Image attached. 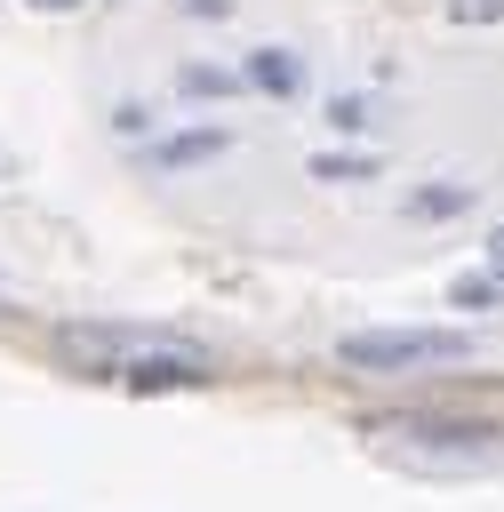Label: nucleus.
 Returning <instances> with one entry per match:
<instances>
[{"label": "nucleus", "instance_id": "obj_1", "mask_svg": "<svg viewBox=\"0 0 504 512\" xmlns=\"http://www.w3.org/2000/svg\"><path fill=\"white\" fill-rule=\"evenodd\" d=\"M368 456L416 480H480V472H504V432L456 424V416H384L368 424Z\"/></svg>", "mask_w": 504, "mask_h": 512}, {"label": "nucleus", "instance_id": "obj_3", "mask_svg": "<svg viewBox=\"0 0 504 512\" xmlns=\"http://www.w3.org/2000/svg\"><path fill=\"white\" fill-rule=\"evenodd\" d=\"M456 304L488 312V304H504V280H456Z\"/></svg>", "mask_w": 504, "mask_h": 512}, {"label": "nucleus", "instance_id": "obj_6", "mask_svg": "<svg viewBox=\"0 0 504 512\" xmlns=\"http://www.w3.org/2000/svg\"><path fill=\"white\" fill-rule=\"evenodd\" d=\"M496 264H504V232H496Z\"/></svg>", "mask_w": 504, "mask_h": 512}, {"label": "nucleus", "instance_id": "obj_4", "mask_svg": "<svg viewBox=\"0 0 504 512\" xmlns=\"http://www.w3.org/2000/svg\"><path fill=\"white\" fill-rule=\"evenodd\" d=\"M456 24H504V0H448Z\"/></svg>", "mask_w": 504, "mask_h": 512}, {"label": "nucleus", "instance_id": "obj_2", "mask_svg": "<svg viewBox=\"0 0 504 512\" xmlns=\"http://www.w3.org/2000/svg\"><path fill=\"white\" fill-rule=\"evenodd\" d=\"M464 352H472L464 328H360V336L336 344V360H344V368H368V376H392V368H448V360H464Z\"/></svg>", "mask_w": 504, "mask_h": 512}, {"label": "nucleus", "instance_id": "obj_5", "mask_svg": "<svg viewBox=\"0 0 504 512\" xmlns=\"http://www.w3.org/2000/svg\"><path fill=\"white\" fill-rule=\"evenodd\" d=\"M32 8H80V0H32Z\"/></svg>", "mask_w": 504, "mask_h": 512}]
</instances>
